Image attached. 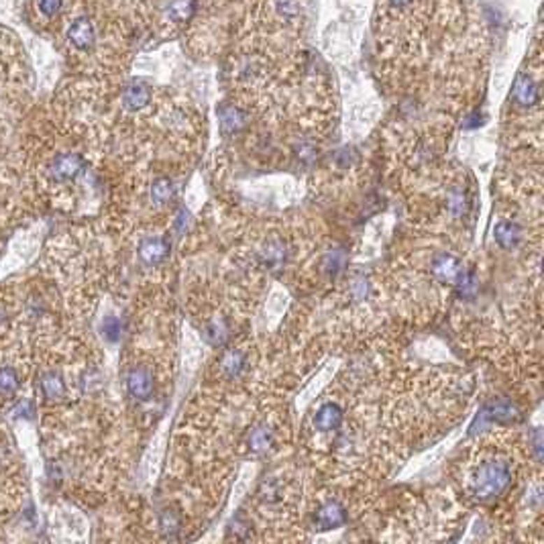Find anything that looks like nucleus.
Here are the masks:
<instances>
[{"mask_svg":"<svg viewBox=\"0 0 544 544\" xmlns=\"http://www.w3.org/2000/svg\"><path fill=\"white\" fill-rule=\"evenodd\" d=\"M345 263H347V253L343 249H331L322 259V269L327 271L329 278H336L345 269Z\"/></svg>","mask_w":544,"mask_h":544,"instance_id":"nucleus-17","label":"nucleus"},{"mask_svg":"<svg viewBox=\"0 0 544 544\" xmlns=\"http://www.w3.org/2000/svg\"><path fill=\"white\" fill-rule=\"evenodd\" d=\"M522 238V229L512 220H501L496 227V241L503 249H514Z\"/></svg>","mask_w":544,"mask_h":544,"instance_id":"nucleus-14","label":"nucleus"},{"mask_svg":"<svg viewBox=\"0 0 544 544\" xmlns=\"http://www.w3.org/2000/svg\"><path fill=\"white\" fill-rule=\"evenodd\" d=\"M127 392L139 400V402H147L153 392H155V379L151 369L143 367V365H135L133 369H129L127 373Z\"/></svg>","mask_w":544,"mask_h":544,"instance_id":"nucleus-3","label":"nucleus"},{"mask_svg":"<svg viewBox=\"0 0 544 544\" xmlns=\"http://www.w3.org/2000/svg\"><path fill=\"white\" fill-rule=\"evenodd\" d=\"M512 481V471L506 461L483 463L471 479V494L481 501H489L501 496Z\"/></svg>","mask_w":544,"mask_h":544,"instance_id":"nucleus-1","label":"nucleus"},{"mask_svg":"<svg viewBox=\"0 0 544 544\" xmlns=\"http://www.w3.org/2000/svg\"><path fill=\"white\" fill-rule=\"evenodd\" d=\"M369 294H371V284H369L363 275L355 278L353 284H351V296L355 298V302H363V300H367Z\"/></svg>","mask_w":544,"mask_h":544,"instance_id":"nucleus-24","label":"nucleus"},{"mask_svg":"<svg viewBox=\"0 0 544 544\" xmlns=\"http://www.w3.org/2000/svg\"><path fill=\"white\" fill-rule=\"evenodd\" d=\"M159 526H162V530L166 532L167 536H173L176 532H180L182 520H180V516L173 510H164L162 516H159Z\"/></svg>","mask_w":544,"mask_h":544,"instance_id":"nucleus-23","label":"nucleus"},{"mask_svg":"<svg viewBox=\"0 0 544 544\" xmlns=\"http://www.w3.org/2000/svg\"><path fill=\"white\" fill-rule=\"evenodd\" d=\"M41 387H43V394L48 400H59L66 394V383L57 373H48L41 381Z\"/></svg>","mask_w":544,"mask_h":544,"instance_id":"nucleus-19","label":"nucleus"},{"mask_svg":"<svg viewBox=\"0 0 544 544\" xmlns=\"http://www.w3.org/2000/svg\"><path fill=\"white\" fill-rule=\"evenodd\" d=\"M347 522V512L338 501H327L318 508L316 516H314V524L318 530H332L338 528Z\"/></svg>","mask_w":544,"mask_h":544,"instance_id":"nucleus-7","label":"nucleus"},{"mask_svg":"<svg viewBox=\"0 0 544 544\" xmlns=\"http://www.w3.org/2000/svg\"><path fill=\"white\" fill-rule=\"evenodd\" d=\"M512 102L516 108L532 110L541 102V82L538 76L528 66V70H522L516 76L514 88H512Z\"/></svg>","mask_w":544,"mask_h":544,"instance_id":"nucleus-2","label":"nucleus"},{"mask_svg":"<svg viewBox=\"0 0 544 544\" xmlns=\"http://www.w3.org/2000/svg\"><path fill=\"white\" fill-rule=\"evenodd\" d=\"M343 422V410L338 403H322L314 414V428L318 432H332Z\"/></svg>","mask_w":544,"mask_h":544,"instance_id":"nucleus-9","label":"nucleus"},{"mask_svg":"<svg viewBox=\"0 0 544 544\" xmlns=\"http://www.w3.org/2000/svg\"><path fill=\"white\" fill-rule=\"evenodd\" d=\"M189 224H192V214H189L186 208H182V210L178 213V216H176V229H178V233H180V235H186Z\"/></svg>","mask_w":544,"mask_h":544,"instance_id":"nucleus-26","label":"nucleus"},{"mask_svg":"<svg viewBox=\"0 0 544 544\" xmlns=\"http://www.w3.org/2000/svg\"><path fill=\"white\" fill-rule=\"evenodd\" d=\"M247 124V113L237 104H227L220 108V131L222 135H237Z\"/></svg>","mask_w":544,"mask_h":544,"instance_id":"nucleus-11","label":"nucleus"},{"mask_svg":"<svg viewBox=\"0 0 544 544\" xmlns=\"http://www.w3.org/2000/svg\"><path fill=\"white\" fill-rule=\"evenodd\" d=\"M463 265L457 257H452L449 253H438L432 261V273L436 280L445 282V284H457V280L463 273Z\"/></svg>","mask_w":544,"mask_h":544,"instance_id":"nucleus-6","label":"nucleus"},{"mask_svg":"<svg viewBox=\"0 0 544 544\" xmlns=\"http://www.w3.org/2000/svg\"><path fill=\"white\" fill-rule=\"evenodd\" d=\"M151 102V88L143 82H131L122 92V106L131 113L143 110Z\"/></svg>","mask_w":544,"mask_h":544,"instance_id":"nucleus-8","label":"nucleus"},{"mask_svg":"<svg viewBox=\"0 0 544 544\" xmlns=\"http://www.w3.org/2000/svg\"><path fill=\"white\" fill-rule=\"evenodd\" d=\"M102 331H104V336H106L108 341H119V336H120V322H119V320H117V318H108V320L104 322Z\"/></svg>","mask_w":544,"mask_h":544,"instance_id":"nucleus-25","label":"nucleus"},{"mask_svg":"<svg viewBox=\"0 0 544 544\" xmlns=\"http://www.w3.org/2000/svg\"><path fill=\"white\" fill-rule=\"evenodd\" d=\"M169 253V243L162 237L145 238L139 247V257L145 265H159Z\"/></svg>","mask_w":544,"mask_h":544,"instance_id":"nucleus-10","label":"nucleus"},{"mask_svg":"<svg viewBox=\"0 0 544 544\" xmlns=\"http://www.w3.org/2000/svg\"><path fill=\"white\" fill-rule=\"evenodd\" d=\"M204 336H206V341H208L210 345H214V347L224 345V341L229 338V327H227V322H224V320H213V322H208L206 329H204Z\"/></svg>","mask_w":544,"mask_h":544,"instance_id":"nucleus-20","label":"nucleus"},{"mask_svg":"<svg viewBox=\"0 0 544 544\" xmlns=\"http://www.w3.org/2000/svg\"><path fill=\"white\" fill-rule=\"evenodd\" d=\"M173 196H176V186H173V182L169 178H162V180H157L151 186V200L155 204H159V206H164L169 200H173Z\"/></svg>","mask_w":544,"mask_h":544,"instance_id":"nucleus-18","label":"nucleus"},{"mask_svg":"<svg viewBox=\"0 0 544 544\" xmlns=\"http://www.w3.org/2000/svg\"><path fill=\"white\" fill-rule=\"evenodd\" d=\"M247 445H249V449L253 450V452H257V454L267 452V450L271 449V445H273V430L267 424L255 426V428L249 432Z\"/></svg>","mask_w":544,"mask_h":544,"instance_id":"nucleus-15","label":"nucleus"},{"mask_svg":"<svg viewBox=\"0 0 544 544\" xmlns=\"http://www.w3.org/2000/svg\"><path fill=\"white\" fill-rule=\"evenodd\" d=\"M259 255L263 265H267L269 269H280L285 263V259H287V247H285V243L282 238L273 237L269 238V241H265Z\"/></svg>","mask_w":544,"mask_h":544,"instance_id":"nucleus-12","label":"nucleus"},{"mask_svg":"<svg viewBox=\"0 0 544 544\" xmlns=\"http://www.w3.org/2000/svg\"><path fill=\"white\" fill-rule=\"evenodd\" d=\"M483 412L487 414V418H489L492 424H494V422H514V420L520 418L518 408L512 402H508V400H496V402L487 403V406L483 408Z\"/></svg>","mask_w":544,"mask_h":544,"instance_id":"nucleus-13","label":"nucleus"},{"mask_svg":"<svg viewBox=\"0 0 544 544\" xmlns=\"http://www.w3.org/2000/svg\"><path fill=\"white\" fill-rule=\"evenodd\" d=\"M19 387V375L13 367L0 369V396H13Z\"/></svg>","mask_w":544,"mask_h":544,"instance_id":"nucleus-21","label":"nucleus"},{"mask_svg":"<svg viewBox=\"0 0 544 544\" xmlns=\"http://www.w3.org/2000/svg\"><path fill=\"white\" fill-rule=\"evenodd\" d=\"M2 320H4V318H2V312H0V324H2Z\"/></svg>","mask_w":544,"mask_h":544,"instance_id":"nucleus-28","label":"nucleus"},{"mask_svg":"<svg viewBox=\"0 0 544 544\" xmlns=\"http://www.w3.org/2000/svg\"><path fill=\"white\" fill-rule=\"evenodd\" d=\"M220 367H222V373L227 378H238L247 369V355L238 349H233V351L224 353L222 361H220Z\"/></svg>","mask_w":544,"mask_h":544,"instance_id":"nucleus-16","label":"nucleus"},{"mask_svg":"<svg viewBox=\"0 0 544 544\" xmlns=\"http://www.w3.org/2000/svg\"><path fill=\"white\" fill-rule=\"evenodd\" d=\"M62 2H64V0H39V10H41L45 17H53V15H57V10L62 8Z\"/></svg>","mask_w":544,"mask_h":544,"instance_id":"nucleus-27","label":"nucleus"},{"mask_svg":"<svg viewBox=\"0 0 544 544\" xmlns=\"http://www.w3.org/2000/svg\"><path fill=\"white\" fill-rule=\"evenodd\" d=\"M467 208H469V198H467V194H465V189L461 188H454L449 194V210L454 216H463V214L467 213Z\"/></svg>","mask_w":544,"mask_h":544,"instance_id":"nucleus-22","label":"nucleus"},{"mask_svg":"<svg viewBox=\"0 0 544 544\" xmlns=\"http://www.w3.org/2000/svg\"><path fill=\"white\" fill-rule=\"evenodd\" d=\"M82 157L78 153H62L51 164V176L55 182H70L82 171Z\"/></svg>","mask_w":544,"mask_h":544,"instance_id":"nucleus-5","label":"nucleus"},{"mask_svg":"<svg viewBox=\"0 0 544 544\" xmlns=\"http://www.w3.org/2000/svg\"><path fill=\"white\" fill-rule=\"evenodd\" d=\"M68 39L76 49L90 51L96 43V27L90 17H78L68 29Z\"/></svg>","mask_w":544,"mask_h":544,"instance_id":"nucleus-4","label":"nucleus"}]
</instances>
